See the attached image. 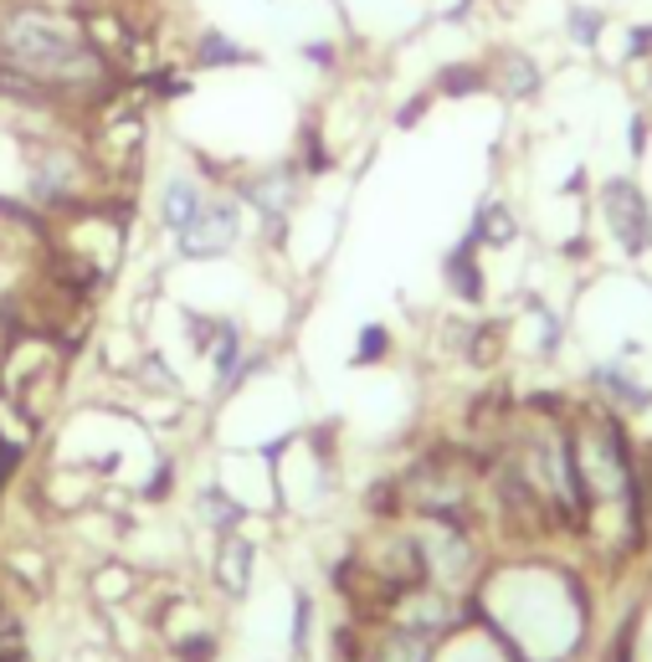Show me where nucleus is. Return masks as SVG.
I'll return each mask as SVG.
<instances>
[{
	"label": "nucleus",
	"instance_id": "13",
	"mask_svg": "<svg viewBox=\"0 0 652 662\" xmlns=\"http://www.w3.org/2000/svg\"><path fill=\"white\" fill-rule=\"evenodd\" d=\"M391 354V334L381 324L360 329V350H355V365H371V360H386Z\"/></svg>",
	"mask_w": 652,
	"mask_h": 662
},
{
	"label": "nucleus",
	"instance_id": "12",
	"mask_svg": "<svg viewBox=\"0 0 652 662\" xmlns=\"http://www.w3.org/2000/svg\"><path fill=\"white\" fill-rule=\"evenodd\" d=\"M565 31H570V42L576 46H601V36H607V15L591 11V6H576V11L565 15Z\"/></svg>",
	"mask_w": 652,
	"mask_h": 662
},
{
	"label": "nucleus",
	"instance_id": "3",
	"mask_svg": "<svg viewBox=\"0 0 652 662\" xmlns=\"http://www.w3.org/2000/svg\"><path fill=\"white\" fill-rule=\"evenodd\" d=\"M591 385L611 412H622V416H648L652 412V385L638 381V375L627 370V360H601V365H591Z\"/></svg>",
	"mask_w": 652,
	"mask_h": 662
},
{
	"label": "nucleus",
	"instance_id": "4",
	"mask_svg": "<svg viewBox=\"0 0 652 662\" xmlns=\"http://www.w3.org/2000/svg\"><path fill=\"white\" fill-rule=\"evenodd\" d=\"M489 88H499L504 98H534V93L545 88V73H539V62L530 52H499L489 62Z\"/></svg>",
	"mask_w": 652,
	"mask_h": 662
},
{
	"label": "nucleus",
	"instance_id": "6",
	"mask_svg": "<svg viewBox=\"0 0 652 662\" xmlns=\"http://www.w3.org/2000/svg\"><path fill=\"white\" fill-rule=\"evenodd\" d=\"M442 278H447V288H452L462 303H483V273H478V242H473V236H462V247L447 252Z\"/></svg>",
	"mask_w": 652,
	"mask_h": 662
},
{
	"label": "nucleus",
	"instance_id": "11",
	"mask_svg": "<svg viewBox=\"0 0 652 662\" xmlns=\"http://www.w3.org/2000/svg\"><path fill=\"white\" fill-rule=\"evenodd\" d=\"M242 514H247V509H242L237 499H226L222 488H206V493H201V519H206L211 530H222V534H232L242 524Z\"/></svg>",
	"mask_w": 652,
	"mask_h": 662
},
{
	"label": "nucleus",
	"instance_id": "7",
	"mask_svg": "<svg viewBox=\"0 0 652 662\" xmlns=\"http://www.w3.org/2000/svg\"><path fill=\"white\" fill-rule=\"evenodd\" d=\"M468 236H473L478 247H509V242L520 236V221H514V211H509L504 201H483V206L473 211Z\"/></svg>",
	"mask_w": 652,
	"mask_h": 662
},
{
	"label": "nucleus",
	"instance_id": "1",
	"mask_svg": "<svg viewBox=\"0 0 652 662\" xmlns=\"http://www.w3.org/2000/svg\"><path fill=\"white\" fill-rule=\"evenodd\" d=\"M596 206H601V221H607V232L617 236V247H622L627 257L652 252V201L642 195L638 180H627V175L601 180Z\"/></svg>",
	"mask_w": 652,
	"mask_h": 662
},
{
	"label": "nucleus",
	"instance_id": "15",
	"mask_svg": "<svg viewBox=\"0 0 652 662\" xmlns=\"http://www.w3.org/2000/svg\"><path fill=\"white\" fill-rule=\"evenodd\" d=\"M627 134H632V139H627V145H632V154L642 160V154H648V145H652V139H648V134H652V118H648V114H632Z\"/></svg>",
	"mask_w": 652,
	"mask_h": 662
},
{
	"label": "nucleus",
	"instance_id": "14",
	"mask_svg": "<svg viewBox=\"0 0 652 662\" xmlns=\"http://www.w3.org/2000/svg\"><path fill=\"white\" fill-rule=\"evenodd\" d=\"M627 62H652V21L627 31Z\"/></svg>",
	"mask_w": 652,
	"mask_h": 662
},
{
	"label": "nucleus",
	"instance_id": "9",
	"mask_svg": "<svg viewBox=\"0 0 652 662\" xmlns=\"http://www.w3.org/2000/svg\"><path fill=\"white\" fill-rule=\"evenodd\" d=\"M206 191L195 185V180H164V195H160V221L170 232H185V221L201 211Z\"/></svg>",
	"mask_w": 652,
	"mask_h": 662
},
{
	"label": "nucleus",
	"instance_id": "8",
	"mask_svg": "<svg viewBox=\"0 0 652 662\" xmlns=\"http://www.w3.org/2000/svg\"><path fill=\"white\" fill-rule=\"evenodd\" d=\"M216 586L226 590V596H242L247 590V580H253V545L247 540H226L222 549H216Z\"/></svg>",
	"mask_w": 652,
	"mask_h": 662
},
{
	"label": "nucleus",
	"instance_id": "5",
	"mask_svg": "<svg viewBox=\"0 0 652 662\" xmlns=\"http://www.w3.org/2000/svg\"><path fill=\"white\" fill-rule=\"evenodd\" d=\"M242 195H247L267 221H282L288 216V206L298 201V170H272V175L253 180V185L242 180Z\"/></svg>",
	"mask_w": 652,
	"mask_h": 662
},
{
	"label": "nucleus",
	"instance_id": "2",
	"mask_svg": "<svg viewBox=\"0 0 652 662\" xmlns=\"http://www.w3.org/2000/svg\"><path fill=\"white\" fill-rule=\"evenodd\" d=\"M242 236V211L232 195H206L201 211L185 221V232H175L185 257H222L232 242Z\"/></svg>",
	"mask_w": 652,
	"mask_h": 662
},
{
	"label": "nucleus",
	"instance_id": "16",
	"mask_svg": "<svg viewBox=\"0 0 652 662\" xmlns=\"http://www.w3.org/2000/svg\"><path fill=\"white\" fill-rule=\"evenodd\" d=\"M648 83H652V77H648Z\"/></svg>",
	"mask_w": 652,
	"mask_h": 662
},
{
	"label": "nucleus",
	"instance_id": "10",
	"mask_svg": "<svg viewBox=\"0 0 652 662\" xmlns=\"http://www.w3.org/2000/svg\"><path fill=\"white\" fill-rule=\"evenodd\" d=\"M483 88H489V67H478V62H452L437 73V93H447V98H468Z\"/></svg>",
	"mask_w": 652,
	"mask_h": 662
}]
</instances>
